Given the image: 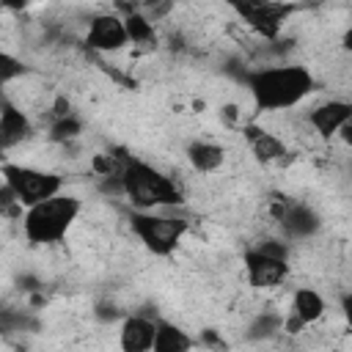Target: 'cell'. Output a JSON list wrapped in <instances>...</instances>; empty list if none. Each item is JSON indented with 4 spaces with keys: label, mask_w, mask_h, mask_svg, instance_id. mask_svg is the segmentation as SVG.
Segmentation results:
<instances>
[{
    "label": "cell",
    "mask_w": 352,
    "mask_h": 352,
    "mask_svg": "<svg viewBox=\"0 0 352 352\" xmlns=\"http://www.w3.org/2000/svg\"><path fill=\"white\" fill-rule=\"evenodd\" d=\"M316 88V77L302 63H270L253 69L245 77V91L250 96L253 113H286L300 107Z\"/></svg>",
    "instance_id": "6da1fadb"
},
{
    "label": "cell",
    "mask_w": 352,
    "mask_h": 352,
    "mask_svg": "<svg viewBox=\"0 0 352 352\" xmlns=\"http://www.w3.org/2000/svg\"><path fill=\"white\" fill-rule=\"evenodd\" d=\"M82 212H85V198L82 195L60 192L58 198H50L44 204L33 206V209H25L22 220H19V234L33 248L60 245L74 231Z\"/></svg>",
    "instance_id": "7a4b0ae2"
},
{
    "label": "cell",
    "mask_w": 352,
    "mask_h": 352,
    "mask_svg": "<svg viewBox=\"0 0 352 352\" xmlns=\"http://www.w3.org/2000/svg\"><path fill=\"white\" fill-rule=\"evenodd\" d=\"M121 184L124 198L135 212H165L184 206V190L176 184V179L143 160H126L121 170Z\"/></svg>",
    "instance_id": "3957f363"
},
{
    "label": "cell",
    "mask_w": 352,
    "mask_h": 352,
    "mask_svg": "<svg viewBox=\"0 0 352 352\" xmlns=\"http://www.w3.org/2000/svg\"><path fill=\"white\" fill-rule=\"evenodd\" d=\"M126 226H129L132 236L140 242V248L157 258H170L190 231L187 217L170 214V209H165V212H129Z\"/></svg>",
    "instance_id": "277c9868"
},
{
    "label": "cell",
    "mask_w": 352,
    "mask_h": 352,
    "mask_svg": "<svg viewBox=\"0 0 352 352\" xmlns=\"http://www.w3.org/2000/svg\"><path fill=\"white\" fill-rule=\"evenodd\" d=\"M3 184L14 192V198L22 209H33V206L66 192V176L60 170L14 162V160L3 162Z\"/></svg>",
    "instance_id": "5b68a950"
},
{
    "label": "cell",
    "mask_w": 352,
    "mask_h": 352,
    "mask_svg": "<svg viewBox=\"0 0 352 352\" xmlns=\"http://www.w3.org/2000/svg\"><path fill=\"white\" fill-rule=\"evenodd\" d=\"M82 44H85L91 52L116 55V52H124L132 41H129L124 16H121L116 8H110V11H99V14H94V16L88 19Z\"/></svg>",
    "instance_id": "8992f818"
},
{
    "label": "cell",
    "mask_w": 352,
    "mask_h": 352,
    "mask_svg": "<svg viewBox=\"0 0 352 352\" xmlns=\"http://www.w3.org/2000/svg\"><path fill=\"white\" fill-rule=\"evenodd\" d=\"M242 272H245V283L253 292H270L286 283V278L292 275V261L270 256L256 245H250L242 253Z\"/></svg>",
    "instance_id": "52a82bcc"
},
{
    "label": "cell",
    "mask_w": 352,
    "mask_h": 352,
    "mask_svg": "<svg viewBox=\"0 0 352 352\" xmlns=\"http://www.w3.org/2000/svg\"><path fill=\"white\" fill-rule=\"evenodd\" d=\"M349 121H352V99H344V96L324 99V102L308 107V113H305V126L311 129V135H316L324 143L338 138V132Z\"/></svg>",
    "instance_id": "ba28073f"
},
{
    "label": "cell",
    "mask_w": 352,
    "mask_h": 352,
    "mask_svg": "<svg viewBox=\"0 0 352 352\" xmlns=\"http://www.w3.org/2000/svg\"><path fill=\"white\" fill-rule=\"evenodd\" d=\"M36 135V124L30 118V113L14 102L11 96L3 94V102H0V146H3V154L8 157L14 148H22L25 143H30Z\"/></svg>",
    "instance_id": "9c48e42d"
},
{
    "label": "cell",
    "mask_w": 352,
    "mask_h": 352,
    "mask_svg": "<svg viewBox=\"0 0 352 352\" xmlns=\"http://www.w3.org/2000/svg\"><path fill=\"white\" fill-rule=\"evenodd\" d=\"M242 138H245V143H248V148H250V154L258 165H286L292 160L289 157L292 151H289L286 140L278 132L261 126L258 121H245L242 124Z\"/></svg>",
    "instance_id": "30bf717a"
},
{
    "label": "cell",
    "mask_w": 352,
    "mask_h": 352,
    "mask_svg": "<svg viewBox=\"0 0 352 352\" xmlns=\"http://www.w3.org/2000/svg\"><path fill=\"white\" fill-rule=\"evenodd\" d=\"M157 322L146 314H126L116 330V346L118 352H151Z\"/></svg>",
    "instance_id": "8fae6325"
},
{
    "label": "cell",
    "mask_w": 352,
    "mask_h": 352,
    "mask_svg": "<svg viewBox=\"0 0 352 352\" xmlns=\"http://www.w3.org/2000/svg\"><path fill=\"white\" fill-rule=\"evenodd\" d=\"M278 226H280L286 242H308V239H314L322 231L324 220H322V214L311 204L292 201L289 209H286V214H283V220Z\"/></svg>",
    "instance_id": "7c38bea8"
},
{
    "label": "cell",
    "mask_w": 352,
    "mask_h": 352,
    "mask_svg": "<svg viewBox=\"0 0 352 352\" xmlns=\"http://www.w3.org/2000/svg\"><path fill=\"white\" fill-rule=\"evenodd\" d=\"M184 160L190 165L192 173L201 176H214L217 170H223L226 160H228V148L223 143L206 140V138H195L184 146Z\"/></svg>",
    "instance_id": "4fadbf2b"
},
{
    "label": "cell",
    "mask_w": 352,
    "mask_h": 352,
    "mask_svg": "<svg viewBox=\"0 0 352 352\" xmlns=\"http://www.w3.org/2000/svg\"><path fill=\"white\" fill-rule=\"evenodd\" d=\"M327 311H330V305H327L324 294L316 286L300 283V286L292 289V294H289V314L297 316L302 322V327L319 324L327 316Z\"/></svg>",
    "instance_id": "5bb4252c"
},
{
    "label": "cell",
    "mask_w": 352,
    "mask_h": 352,
    "mask_svg": "<svg viewBox=\"0 0 352 352\" xmlns=\"http://www.w3.org/2000/svg\"><path fill=\"white\" fill-rule=\"evenodd\" d=\"M195 346H198V338L190 330H184L182 324L168 322V319L157 322V336H154L151 352H195Z\"/></svg>",
    "instance_id": "9a60e30c"
},
{
    "label": "cell",
    "mask_w": 352,
    "mask_h": 352,
    "mask_svg": "<svg viewBox=\"0 0 352 352\" xmlns=\"http://www.w3.org/2000/svg\"><path fill=\"white\" fill-rule=\"evenodd\" d=\"M80 135H82V121H80L77 116L55 118V121H50V126H47V140H50L52 146H69V143H74Z\"/></svg>",
    "instance_id": "2e32d148"
},
{
    "label": "cell",
    "mask_w": 352,
    "mask_h": 352,
    "mask_svg": "<svg viewBox=\"0 0 352 352\" xmlns=\"http://www.w3.org/2000/svg\"><path fill=\"white\" fill-rule=\"evenodd\" d=\"M124 25H126V33H129V41L135 47H151L157 41V25H151L143 11L138 8L135 14H126L124 16Z\"/></svg>",
    "instance_id": "e0dca14e"
},
{
    "label": "cell",
    "mask_w": 352,
    "mask_h": 352,
    "mask_svg": "<svg viewBox=\"0 0 352 352\" xmlns=\"http://www.w3.org/2000/svg\"><path fill=\"white\" fill-rule=\"evenodd\" d=\"M0 72H3V88H11L14 82H22V77L28 74V66L11 50H3V55H0Z\"/></svg>",
    "instance_id": "ac0fdd59"
},
{
    "label": "cell",
    "mask_w": 352,
    "mask_h": 352,
    "mask_svg": "<svg viewBox=\"0 0 352 352\" xmlns=\"http://www.w3.org/2000/svg\"><path fill=\"white\" fill-rule=\"evenodd\" d=\"M338 311H341L344 324L352 330V292H344V294H341V300H338Z\"/></svg>",
    "instance_id": "d6986e66"
},
{
    "label": "cell",
    "mask_w": 352,
    "mask_h": 352,
    "mask_svg": "<svg viewBox=\"0 0 352 352\" xmlns=\"http://www.w3.org/2000/svg\"><path fill=\"white\" fill-rule=\"evenodd\" d=\"M338 143H341L344 148H349V151H352V121H349V124H344V129L338 132Z\"/></svg>",
    "instance_id": "ffe728a7"
},
{
    "label": "cell",
    "mask_w": 352,
    "mask_h": 352,
    "mask_svg": "<svg viewBox=\"0 0 352 352\" xmlns=\"http://www.w3.org/2000/svg\"><path fill=\"white\" fill-rule=\"evenodd\" d=\"M341 50L352 58V28H346V30L341 33Z\"/></svg>",
    "instance_id": "44dd1931"
},
{
    "label": "cell",
    "mask_w": 352,
    "mask_h": 352,
    "mask_svg": "<svg viewBox=\"0 0 352 352\" xmlns=\"http://www.w3.org/2000/svg\"><path fill=\"white\" fill-rule=\"evenodd\" d=\"M349 173H352V165H349Z\"/></svg>",
    "instance_id": "7402d4cb"
},
{
    "label": "cell",
    "mask_w": 352,
    "mask_h": 352,
    "mask_svg": "<svg viewBox=\"0 0 352 352\" xmlns=\"http://www.w3.org/2000/svg\"><path fill=\"white\" fill-rule=\"evenodd\" d=\"M349 14H352V11H349Z\"/></svg>",
    "instance_id": "603a6c76"
}]
</instances>
